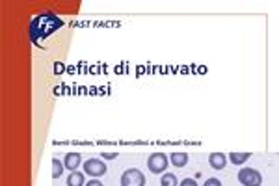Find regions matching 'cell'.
I'll list each match as a JSON object with an SVG mask.
<instances>
[{
  "label": "cell",
  "mask_w": 279,
  "mask_h": 186,
  "mask_svg": "<svg viewBox=\"0 0 279 186\" xmlns=\"http://www.w3.org/2000/svg\"><path fill=\"white\" fill-rule=\"evenodd\" d=\"M63 24V19H60L56 13H52V11H47V13H39V15H36L34 19L30 21V39L32 43H37L41 41V39H47V37H51L54 32H58L62 28Z\"/></svg>",
  "instance_id": "1"
},
{
  "label": "cell",
  "mask_w": 279,
  "mask_h": 186,
  "mask_svg": "<svg viewBox=\"0 0 279 186\" xmlns=\"http://www.w3.org/2000/svg\"><path fill=\"white\" fill-rule=\"evenodd\" d=\"M238 181L244 186H260L262 183V175L253 167H242L238 171Z\"/></svg>",
  "instance_id": "2"
},
{
  "label": "cell",
  "mask_w": 279,
  "mask_h": 186,
  "mask_svg": "<svg viewBox=\"0 0 279 186\" xmlns=\"http://www.w3.org/2000/svg\"><path fill=\"white\" fill-rule=\"evenodd\" d=\"M121 186H145V175L140 169L130 167L121 175Z\"/></svg>",
  "instance_id": "3"
},
{
  "label": "cell",
  "mask_w": 279,
  "mask_h": 186,
  "mask_svg": "<svg viewBox=\"0 0 279 186\" xmlns=\"http://www.w3.org/2000/svg\"><path fill=\"white\" fill-rule=\"evenodd\" d=\"M167 155L164 153H153V155L147 158V167H149V171H153V173H162L166 171V167H167Z\"/></svg>",
  "instance_id": "4"
},
{
  "label": "cell",
  "mask_w": 279,
  "mask_h": 186,
  "mask_svg": "<svg viewBox=\"0 0 279 186\" xmlns=\"http://www.w3.org/2000/svg\"><path fill=\"white\" fill-rule=\"evenodd\" d=\"M84 171L92 177H101L106 173V164L99 158H90L84 162Z\"/></svg>",
  "instance_id": "5"
},
{
  "label": "cell",
  "mask_w": 279,
  "mask_h": 186,
  "mask_svg": "<svg viewBox=\"0 0 279 186\" xmlns=\"http://www.w3.org/2000/svg\"><path fill=\"white\" fill-rule=\"evenodd\" d=\"M80 162H82L80 153H69V155H65V158H63V166L69 171H76V167L80 166Z\"/></svg>",
  "instance_id": "6"
},
{
  "label": "cell",
  "mask_w": 279,
  "mask_h": 186,
  "mask_svg": "<svg viewBox=\"0 0 279 186\" xmlns=\"http://www.w3.org/2000/svg\"><path fill=\"white\" fill-rule=\"evenodd\" d=\"M208 164L212 166L214 169H223L227 166V156L223 155V153H212V155L208 156Z\"/></svg>",
  "instance_id": "7"
},
{
  "label": "cell",
  "mask_w": 279,
  "mask_h": 186,
  "mask_svg": "<svg viewBox=\"0 0 279 186\" xmlns=\"http://www.w3.org/2000/svg\"><path fill=\"white\" fill-rule=\"evenodd\" d=\"M169 162L175 167H185L188 164V155L186 153H173V155H169Z\"/></svg>",
  "instance_id": "8"
},
{
  "label": "cell",
  "mask_w": 279,
  "mask_h": 186,
  "mask_svg": "<svg viewBox=\"0 0 279 186\" xmlns=\"http://www.w3.org/2000/svg\"><path fill=\"white\" fill-rule=\"evenodd\" d=\"M84 175L80 171H71L67 177V186H84Z\"/></svg>",
  "instance_id": "9"
},
{
  "label": "cell",
  "mask_w": 279,
  "mask_h": 186,
  "mask_svg": "<svg viewBox=\"0 0 279 186\" xmlns=\"http://www.w3.org/2000/svg\"><path fill=\"white\" fill-rule=\"evenodd\" d=\"M249 153H229V162L235 166H242L249 158Z\"/></svg>",
  "instance_id": "10"
},
{
  "label": "cell",
  "mask_w": 279,
  "mask_h": 186,
  "mask_svg": "<svg viewBox=\"0 0 279 186\" xmlns=\"http://www.w3.org/2000/svg\"><path fill=\"white\" fill-rule=\"evenodd\" d=\"M63 169H65V166H63L62 160H58V158H52V177H54V179L62 177Z\"/></svg>",
  "instance_id": "11"
},
{
  "label": "cell",
  "mask_w": 279,
  "mask_h": 186,
  "mask_svg": "<svg viewBox=\"0 0 279 186\" xmlns=\"http://www.w3.org/2000/svg\"><path fill=\"white\" fill-rule=\"evenodd\" d=\"M160 186H179V181L173 173H164L160 179Z\"/></svg>",
  "instance_id": "12"
},
{
  "label": "cell",
  "mask_w": 279,
  "mask_h": 186,
  "mask_svg": "<svg viewBox=\"0 0 279 186\" xmlns=\"http://www.w3.org/2000/svg\"><path fill=\"white\" fill-rule=\"evenodd\" d=\"M179 186H199V185L196 183V179H183Z\"/></svg>",
  "instance_id": "13"
},
{
  "label": "cell",
  "mask_w": 279,
  "mask_h": 186,
  "mask_svg": "<svg viewBox=\"0 0 279 186\" xmlns=\"http://www.w3.org/2000/svg\"><path fill=\"white\" fill-rule=\"evenodd\" d=\"M203 186H222V183H220V179L212 177V179H207V183H205Z\"/></svg>",
  "instance_id": "14"
},
{
  "label": "cell",
  "mask_w": 279,
  "mask_h": 186,
  "mask_svg": "<svg viewBox=\"0 0 279 186\" xmlns=\"http://www.w3.org/2000/svg\"><path fill=\"white\" fill-rule=\"evenodd\" d=\"M101 156H104L106 160H114L115 156H117V153H103V155H101Z\"/></svg>",
  "instance_id": "15"
},
{
  "label": "cell",
  "mask_w": 279,
  "mask_h": 186,
  "mask_svg": "<svg viewBox=\"0 0 279 186\" xmlns=\"http://www.w3.org/2000/svg\"><path fill=\"white\" fill-rule=\"evenodd\" d=\"M84 186H104L103 183H101V181H95V179H93V181H90V183H86V185Z\"/></svg>",
  "instance_id": "16"
}]
</instances>
